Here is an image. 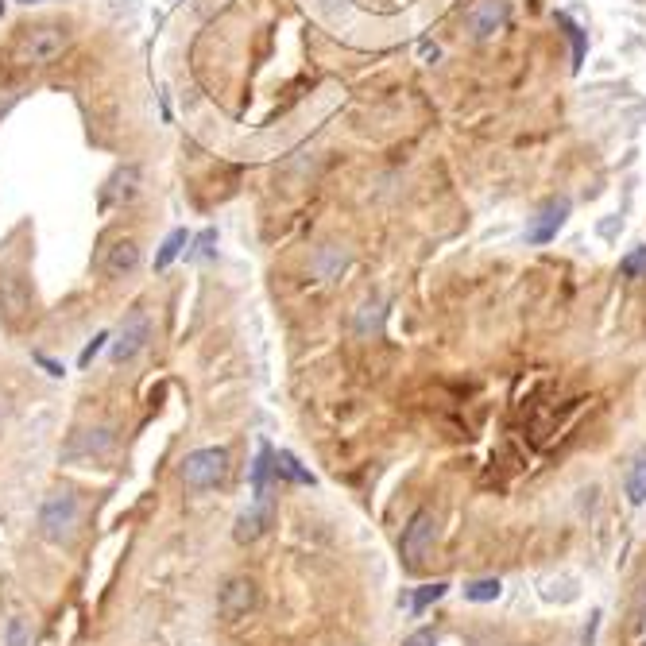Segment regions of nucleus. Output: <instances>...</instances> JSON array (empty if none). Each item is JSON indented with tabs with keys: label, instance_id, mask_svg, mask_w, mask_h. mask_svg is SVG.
Listing matches in <instances>:
<instances>
[{
	"label": "nucleus",
	"instance_id": "1",
	"mask_svg": "<svg viewBox=\"0 0 646 646\" xmlns=\"http://www.w3.org/2000/svg\"><path fill=\"white\" fill-rule=\"evenodd\" d=\"M70 43H74L70 24H55V20H47V24H28V28L16 31V39H12V47H8V62L20 66V70H39V66L59 62L62 55L70 51Z\"/></svg>",
	"mask_w": 646,
	"mask_h": 646
},
{
	"label": "nucleus",
	"instance_id": "2",
	"mask_svg": "<svg viewBox=\"0 0 646 646\" xmlns=\"http://www.w3.org/2000/svg\"><path fill=\"white\" fill-rule=\"evenodd\" d=\"M78 527H82V500L70 488L51 492L43 500V507H39V530H43V538L55 542V546H70Z\"/></svg>",
	"mask_w": 646,
	"mask_h": 646
},
{
	"label": "nucleus",
	"instance_id": "3",
	"mask_svg": "<svg viewBox=\"0 0 646 646\" xmlns=\"http://www.w3.org/2000/svg\"><path fill=\"white\" fill-rule=\"evenodd\" d=\"M225 476H229V449L225 445L194 449L182 461V484L194 488V492H209V488L225 484Z\"/></svg>",
	"mask_w": 646,
	"mask_h": 646
},
{
	"label": "nucleus",
	"instance_id": "4",
	"mask_svg": "<svg viewBox=\"0 0 646 646\" xmlns=\"http://www.w3.org/2000/svg\"><path fill=\"white\" fill-rule=\"evenodd\" d=\"M434 542H438V519H434V511H414L407 530H403V538H399L403 569H407V573H418V569L426 565V558H430Z\"/></svg>",
	"mask_w": 646,
	"mask_h": 646
},
{
	"label": "nucleus",
	"instance_id": "5",
	"mask_svg": "<svg viewBox=\"0 0 646 646\" xmlns=\"http://www.w3.org/2000/svg\"><path fill=\"white\" fill-rule=\"evenodd\" d=\"M0 322L12 329L35 322V294L20 271H0Z\"/></svg>",
	"mask_w": 646,
	"mask_h": 646
},
{
	"label": "nucleus",
	"instance_id": "6",
	"mask_svg": "<svg viewBox=\"0 0 646 646\" xmlns=\"http://www.w3.org/2000/svg\"><path fill=\"white\" fill-rule=\"evenodd\" d=\"M147 341H151V318L136 306V310L120 322L117 341H113V349H109L113 364H128V360H136V356L147 349Z\"/></svg>",
	"mask_w": 646,
	"mask_h": 646
},
{
	"label": "nucleus",
	"instance_id": "7",
	"mask_svg": "<svg viewBox=\"0 0 646 646\" xmlns=\"http://www.w3.org/2000/svg\"><path fill=\"white\" fill-rule=\"evenodd\" d=\"M256 604H260V588H256L252 577H233V581H225L221 596H217V612H221L225 623L248 619L256 612Z\"/></svg>",
	"mask_w": 646,
	"mask_h": 646
},
{
	"label": "nucleus",
	"instance_id": "8",
	"mask_svg": "<svg viewBox=\"0 0 646 646\" xmlns=\"http://www.w3.org/2000/svg\"><path fill=\"white\" fill-rule=\"evenodd\" d=\"M565 217H569V198H550L546 206L530 217L527 244H546V240H554L558 229L565 225Z\"/></svg>",
	"mask_w": 646,
	"mask_h": 646
},
{
	"label": "nucleus",
	"instance_id": "9",
	"mask_svg": "<svg viewBox=\"0 0 646 646\" xmlns=\"http://www.w3.org/2000/svg\"><path fill=\"white\" fill-rule=\"evenodd\" d=\"M271 519H275V500H252L248 511L236 515L233 538L240 546H248V542H256V538H264L267 527H271Z\"/></svg>",
	"mask_w": 646,
	"mask_h": 646
},
{
	"label": "nucleus",
	"instance_id": "10",
	"mask_svg": "<svg viewBox=\"0 0 646 646\" xmlns=\"http://www.w3.org/2000/svg\"><path fill=\"white\" fill-rule=\"evenodd\" d=\"M140 267V244L132 240V236H117L105 252H101V271L109 275V279H124V275H132Z\"/></svg>",
	"mask_w": 646,
	"mask_h": 646
},
{
	"label": "nucleus",
	"instance_id": "11",
	"mask_svg": "<svg viewBox=\"0 0 646 646\" xmlns=\"http://www.w3.org/2000/svg\"><path fill=\"white\" fill-rule=\"evenodd\" d=\"M507 24H511V8H507V0H480L469 16V28H472L476 39H492V35H500Z\"/></svg>",
	"mask_w": 646,
	"mask_h": 646
},
{
	"label": "nucleus",
	"instance_id": "12",
	"mask_svg": "<svg viewBox=\"0 0 646 646\" xmlns=\"http://www.w3.org/2000/svg\"><path fill=\"white\" fill-rule=\"evenodd\" d=\"M136 194H140V167L128 163V167H117V171H113L109 186H105L101 206H128Z\"/></svg>",
	"mask_w": 646,
	"mask_h": 646
},
{
	"label": "nucleus",
	"instance_id": "13",
	"mask_svg": "<svg viewBox=\"0 0 646 646\" xmlns=\"http://www.w3.org/2000/svg\"><path fill=\"white\" fill-rule=\"evenodd\" d=\"M271 480H275V449L267 441H260L256 461H252V500H275Z\"/></svg>",
	"mask_w": 646,
	"mask_h": 646
},
{
	"label": "nucleus",
	"instance_id": "14",
	"mask_svg": "<svg viewBox=\"0 0 646 646\" xmlns=\"http://www.w3.org/2000/svg\"><path fill=\"white\" fill-rule=\"evenodd\" d=\"M113 449V434L101 426V430H82V434H74L70 445H66V457L70 461H78V457H101V453H109Z\"/></svg>",
	"mask_w": 646,
	"mask_h": 646
},
{
	"label": "nucleus",
	"instance_id": "15",
	"mask_svg": "<svg viewBox=\"0 0 646 646\" xmlns=\"http://www.w3.org/2000/svg\"><path fill=\"white\" fill-rule=\"evenodd\" d=\"M349 260H353V256H349L345 248L325 244V248H318V252H314L310 267H314V275H318V279H325V283H329V279H341V271L349 267Z\"/></svg>",
	"mask_w": 646,
	"mask_h": 646
},
{
	"label": "nucleus",
	"instance_id": "16",
	"mask_svg": "<svg viewBox=\"0 0 646 646\" xmlns=\"http://www.w3.org/2000/svg\"><path fill=\"white\" fill-rule=\"evenodd\" d=\"M275 480H291V484H306V488H314V472L302 469V465H298V457L287 453V449H275Z\"/></svg>",
	"mask_w": 646,
	"mask_h": 646
},
{
	"label": "nucleus",
	"instance_id": "17",
	"mask_svg": "<svg viewBox=\"0 0 646 646\" xmlns=\"http://www.w3.org/2000/svg\"><path fill=\"white\" fill-rule=\"evenodd\" d=\"M383 318H387V310H383V302L380 298H368L360 310H356V333L360 337H372V333H380L383 329Z\"/></svg>",
	"mask_w": 646,
	"mask_h": 646
},
{
	"label": "nucleus",
	"instance_id": "18",
	"mask_svg": "<svg viewBox=\"0 0 646 646\" xmlns=\"http://www.w3.org/2000/svg\"><path fill=\"white\" fill-rule=\"evenodd\" d=\"M627 500L635 503H646V449L643 453H635V461H631V469H627Z\"/></svg>",
	"mask_w": 646,
	"mask_h": 646
},
{
	"label": "nucleus",
	"instance_id": "19",
	"mask_svg": "<svg viewBox=\"0 0 646 646\" xmlns=\"http://www.w3.org/2000/svg\"><path fill=\"white\" fill-rule=\"evenodd\" d=\"M186 244H190V233L186 229H175V233L163 240V248H159V256H155V271H167V267L175 264L178 256L186 252Z\"/></svg>",
	"mask_w": 646,
	"mask_h": 646
},
{
	"label": "nucleus",
	"instance_id": "20",
	"mask_svg": "<svg viewBox=\"0 0 646 646\" xmlns=\"http://www.w3.org/2000/svg\"><path fill=\"white\" fill-rule=\"evenodd\" d=\"M500 577H480V581H469L465 585V600H472V604H492V600H500Z\"/></svg>",
	"mask_w": 646,
	"mask_h": 646
},
{
	"label": "nucleus",
	"instance_id": "21",
	"mask_svg": "<svg viewBox=\"0 0 646 646\" xmlns=\"http://www.w3.org/2000/svg\"><path fill=\"white\" fill-rule=\"evenodd\" d=\"M445 592H449V581H434V585H422V588H418V592L411 596V612H426L430 604H438Z\"/></svg>",
	"mask_w": 646,
	"mask_h": 646
},
{
	"label": "nucleus",
	"instance_id": "22",
	"mask_svg": "<svg viewBox=\"0 0 646 646\" xmlns=\"http://www.w3.org/2000/svg\"><path fill=\"white\" fill-rule=\"evenodd\" d=\"M190 244H194V248L186 252V260H190V264H198V260H213V256H217V248H213V244H217V233H213V229H202Z\"/></svg>",
	"mask_w": 646,
	"mask_h": 646
},
{
	"label": "nucleus",
	"instance_id": "23",
	"mask_svg": "<svg viewBox=\"0 0 646 646\" xmlns=\"http://www.w3.org/2000/svg\"><path fill=\"white\" fill-rule=\"evenodd\" d=\"M4 646H31V623L24 616H12L4 627Z\"/></svg>",
	"mask_w": 646,
	"mask_h": 646
},
{
	"label": "nucleus",
	"instance_id": "24",
	"mask_svg": "<svg viewBox=\"0 0 646 646\" xmlns=\"http://www.w3.org/2000/svg\"><path fill=\"white\" fill-rule=\"evenodd\" d=\"M619 271H623L627 279H643L646 275V244L643 248H635L631 256H623V260H619Z\"/></svg>",
	"mask_w": 646,
	"mask_h": 646
},
{
	"label": "nucleus",
	"instance_id": "25",
	"mask_svg": "<svg viewBox=\"0 0 646 646\" xmlns=\"http://www.w3.org/2000/svg\"><path fill=\"white\" fill-rule=\"evenodd\" d=\"M105 341H113V337H109V333H97V337H93V341H89L86 349H82V356H78V368H89V364H93V360H97V353H101V349H105Z\"/></svg>",
	"mask_w": 646,
	"mask_h": 646
},
{
	"label": "nucleus",
	"instance_id": "26",
	"mask_svg": "<svg viewBox=\"0 0 646 646\" xmlns=\"http://www.w3.org/2000/svg\"><path fill=\"white\" fill-rule=\"evenodd\" d=\"M403 646H438V631L434 627H418V631H411L403 639Z\"/></svg>",
	"mask_w": 646,
	"mask_h": 646
},
{
	"label": "nucleus",
	"instance_id": "27",
	"mask_svg": "<svg viewBox=\"0 0 646 646\" xmlns=\"http://www.w3.org/2000/svg\"><path fill=\"white\" fill-rule=\"evenodd\" d=\"M31 360H35V364H39V368H43V372H47L51 380H62V376H66V368H62L59 360H51L47 353H35Z\"/></svg>",
	"mask_w": 646,
	"mask_h": 646
},
{
	"label": "nucleus",
	"instance_id": "28",
	"mask_svg": "<svg viewBox=\"0 0 646 646\" xmlns=\"http://www.w3.org/2000/svg\"><path fill=\"white\" fill-rule=\"evenodd\" d=\"M0 12H4V0H0Z\"/></svg>",
	"mask_w": 646,
	"mask_h": 646
},
{
	"label": "nucleus",
	"instance_id": "29",
	"mask_svg": "<svg viewBox=\"0 0 646 646\" xmlns=\"http://www.w3.org/2000/svg\"><path fill=\"white\" fill-rule=\"evenodd\" d=\"M24 4H35V0H24Z\"/></svg>",
	"mask_w": 646,
	"mask_h": 646
}]
</instances>
